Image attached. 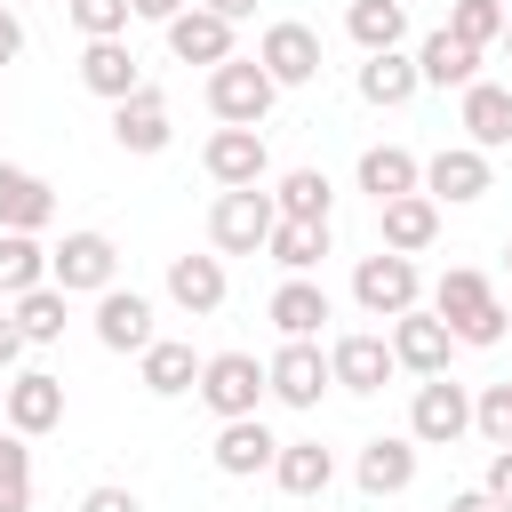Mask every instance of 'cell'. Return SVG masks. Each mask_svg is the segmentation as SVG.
I'll use <instances>...</instances> for the list:
<instances>
[{
  "label": "cell",
  "instance_id": "obj_3",
  "mask_svg": "<svg viewBox=\"0 0 512 512\" xmlns=\"http://www.w3.org/2000/svg\"><path fill=\"white\" fill-rule=\"evenodd\" d=\"M416 296H424L416 256L376 248V256H360V264H352V304H360L368 320H400V312H416Z\"/></svg>",
  "mask_w": 512,
  "mask_h": 512
},
{
  "label": "cell",
  "instance_id": "obj_15",
  "mask_svg": "<svg viewBox=\"0 0 512 512\" xmlns=\"http://www.w3.org/2000/svg\"><path fill=\"white\" fill-rule=\"evenodd\" d=\"M152 336H160V328H152V296H136V288L112 280V288L96 296V344H104V352H144Z\"/></svg>",
  "mask_w": 512,
  "mask_h": 512
},
{
  "label": "cell",
  "instance_id": "obj_49",
  "mask_svg": "<svg viewBox=\"0 0 512 512\" xmlns=\"http://www.w3.org/2000/svg\"><path fill=\"white\" fill-rule=\"evenodd\" d=\"M496 48H504V56H512V24H504V40H496Z\"/></svg>",
  "mask_w": 512,
  "mask_h": 512
},
{
  "label": "cell",
  "instance_id": "obj_43",
  "mask_svg": "<svg viewBox=\"0 0 512 512\" xmlns=\"http://www.w3.org/2000/svg\"><path fill=\"white\" fill-rule=\"evenodd\" d=\"M480 488H488V496H504V504H512V448H496V456H488V480H480Z\"/></svg>",
  "mask_w": 512,
  "mask_h": 512
},
{
  "label": "cell",
  "instance_id": "obj_31",
  "mask_svg": "<svg viewBox=\"0 0 512 512\" xmlns=\"http://www.w3.org/2000/svg\"><path fill=\"white\" fill-rule=\"evenodd\" d=\"M264 256H272L280 272H312V264L328 256V224H304V216H280V224H272V240H264Z\"/></svg>",
  "mask_w": 512,
  "mask_h": 512
},
{
  "label": "cell",
  "instance_id": "obj_24",
  "mask_svg": "<svg viewBox=\"0 0 512 512\" xmlns=\"http://www.w3.org/2000/svg\"><path fill=\"white\" fill-rule=\"evenodd\" d=\"M456 128H464V144H480V152H504V144H512V88H496V80H472V88H464V104H456Z\"/></svg>",
  "mask_w": 512,
  "mask_h": 512
},
{
  "label": "cell",
  "instance_id": "obj_2",
  "mask_svg": "<svg viewBox=\"0 0 512 512\" xmlns=\"http://www.w3.org/2000/svg\"><path fill=\"white\" fill-rule=\"evenodd\" d=\"M272 96H280V80H272L256 56H224V64L208 72V112H216L224 128H264Z\"/></svg>",
  "mask_w": 512,
  "mask_h": 512
},
{
  "label": "cell",
  "instance_id": "obj_25",
  "mask_svg": "<svg viewBox=\"0 0 512 512\" xmlns=\"http://www.w3.org/2000/svg\"><path fill=\"white\" fill-rule=\"evenodd\" d=\"M136 376H144V392H152V400L200 392V352H192V344H176V336H152V344L136 352Z\"/></svg>",
  "mask_w": 512,
  "mask_h": 512
},
{
  "label": "cell",
  "instance_id": "obj_34",
  "mask_svg": "<svg viewBox=\"0 0 512 512\" xmlns=\"http://www.w3.org/2000/svg\"><path fill=\"white\" fill-rule=\"evenodd\" d=\"M272 200H280V216H304V224H328V208H336V184H328L320 168H288V176L272 184Z\"/></svg>",
  "mask_w": 512,
  "mask_h": 512
},
{
  "label": "cell",
  "instance_id": "obj_36",
  "mask_svg": "<svg viewBox=\"0 0 512 512\" xmlns=\"http://www.w3.org/2000/svg\"><path fill=\"white\" fill-rule=\"evenodd\" d=\"M0 512H32V440L0 424Z\"/></svg>",
  "mask_w": 512,
  "mask_h": 512
},
{
  "label": "cell",
  "instance_id": "obj_30",
  "mask_svg": "<svg viewBox=\"0 0 512 512\" xmlns=\"http://www.w3.org/2000/svg\"><path fill=\"white\" fill-rule=\"evenodd\" d=\"M344 32L360 40V56L400 48V40H408V8H400V0H352V8H344Z\"/></svg>",
  "mask_w": 512,
  "mask_h": 512
},
{
  "label": "cell",
  "instance_id": "obj_4",
  "mask_svg": "<svg viewBox=\"0 0 512 512\" xmlns=\"http://www.w3.org/2000/svg\"><path fill=\"white\" fill-rule=\"evenodd\" d=\"M264 376H272L280 408H320V392H336V368H328L320 336H280V352L264 360Z\"/></svg>",
  "mask_w": 512,
  "mask_h": 512
},
{
  "label": "cell",
  "instance_id": "obj_11",
  "mask_svg": "<svg viewBox=\"0 0 512 512\" xmlns=\"http://www.w3.org/2000/svg\"><path fill=\"white\" fill-rule=\"evenodd\" d=\"M448 352H456V328L440 320V312H400L392 320V360L408 368V376H448Z\"/></svg>",
  "mask_w": 512,
  "mask_h": 512
},
{
  "label": "cell",
  "instance_id": "obj_9",
  "mask_svg": "<svg viewBox=\"0 0 512 512\" xmlns=\"http://www.w3.org/2000/svg\"><path fill=\"white\" fill-rule=\"evenodd\" d=\"M328 368H336V392H360V400H368V392H384V384H392V368H400V360H392V336L352 328V336H336V344H328Z\"/></svg>",
  "mask_w": 512,
  "mask_h": 512
},
{
  "label": "cell",
  "instance_id": "obj_10",
  "mask_svg": "<svg viewBox=\"0 0 512 512\" xmlns=\"http://www.w3.org/2000/svg\"><path fill=\"white\" fill-rule=\"evenodd\" d=\"M256 64H264L280 88H304V80H320V32H312V24H296V16H280V24H264Z\"/></svg>",
  "mask_w": 512,
  "mask_h": 512
},
{
  "label": "cell",
  "instance_id": "obj_47",
  "mask_svg": "<svg viewBox=\"0 0 512 512\" xmlns=\"http://www.w3.org/2000/svg\"><path fill=\"white\" fill-rule=\"evenodd\" d=\"M200 8H216V16H232V24H240V16H256V0H200Z\"/></svg>",
  "mask_w": 512,
  "mask_h": 512
},
{
  "label": "cell",
  "instance_id": "obj_44",
  "mask_svg": "<svg viewBox=\"0 0 512 512\" xmlns=\"http://www.w3.org/2000/svg\"><path fill=\"white\" fill-rule=\"evenodd\" d=\"M16 56H24V16L0 8V64H16Z\"/></svg>",
  "mask_w": 512,
  "mask_h": 512
},
{
  "label": "cell",
  "instance_id": "obj_16",
  "mask_svg": "<svg viewBox=\"0 0 512 512\" xmlns=\"http://www.w3.org/2000/svg\"><path fill=\"white\" fill-rule=\"evenodd\" d=\"M8 424H16L24 440L56 432V424H64V376H48V368H16V376H8Z\"/></svg>",
  "mask_w": 512,
  "mask_h": 512
},
{
  "label": "cell",
  "instance_id": "obj_27",
  "mask_svg": "<svg viewBox=\"0 0 512 512\" xmlns=\"http://www.w3.org/2000/svg\"><path fill=\"white\" fill-rule=\"evenodd\" d=\"M272 480H280L296 504H312V496H328V480H336V448H320V440H280Z\"/></svg>",
  "mask_w": 512,
  "mask_h": 512
},
{
  "label": "cell",
  "instance_id": "obj_33",
  "mask_svg": "<svg viewBox=\"0 0 512 512\" xmlns=\"http://www.w3.org/2000/svg\"><path fill=\"white\" fill-rule=\"evenodd\" d=\"M8 312H16V328H24L32 344H56V336H64V320H72V296H64L56 280H40V288H24Z\"/></svg>",
  "mask_w": 512,
  "mask_h": 512
},
{
  "label": "cell",
  "instance_id": "obj_37",
  "mask_svg": "<svg viewBox=\"0 0 512 512\" xmlns=\"http://www.w3.org/2000/svg\"><path fill=\"white\" fill-rule=\"evenodd\" d=\"M504 24H512V8H504V0H456V8H448V32H456V40H472V48H496V40H504Z\"/></svg>",
  "mask_w": 512,
  "mask_h": 512
},
{
  "label": "cell",
  "instance_id": "obj_26",
  "mask_svg": "<svg viewBox=\"0 0 512 512\" xmlns=\"http://www.w3.org/2000/svg\"><path fill=\"white\" fill-rule=\"evenodd\" d=\"M480 56H488V48H472V40H456V32L440 24V32L416 48V72H424V88H456V96H464V88L480 80Z\"/></svg>",
  "mask_w": 512,
  "mask_h": 512
},
{
  "label": "cell",
  "instance_id": "obj_39",
  "mask_svg": "<svg viewBox=\"0 0 512 512\" xmlns=\"http://www.w3.org/2000/svg\"><path fill=\"white\" fill-rule=\"evenodd\" d=\"M472 432H480L488 448H512V384H488V392L472 400Z\"/></svg>",
  "mask_w": 512,
  "mask_h": 512
},
{
  "label": "cell",
  "instance_id": "obj_5",
  "mask_svg": "<svg viewBox=\"0 0 512 512\" xmlns=\"http://www.w3.org/2000/svg\"><path fill=\"white\" fill-rule=\"evenodd\" d=\"M200 400H208L216 416H256V408L272 400V376H264L256 352H208V360H200Z\"/></svg>",
  "mask_w": 512,
  "mask_h": 512
},
{
  "label": "cell",
  "instance_id": "obj_28",
  "mask_svg": "<svg viewBox=\"0 0 512 512\" xmlns=\"http://www.w3.org/2000/svg\"><path fill=\"white\" fill-rule=\"evenodd\" d=\"M416 88H424V72H416V56H400V48H376V56L360 64V104H376V112H400Z\"/></svg>",
  "mask_w": 512,
  "mask_h": 512
},
{
  "label": "cell",
  "instance_id": "obj_52",
  "mask_svg": "<svg viewBox=\"0 0 512 512\" xmlns=\"http://www.w3.org/2000/svg\"><path fill=\"white\" fill-rule=\"evenodd\" d=\"M56 8H64V0H56Z\"/></svg>",
  "mask_w": 512,
  "mask_h": 512
},
{
  "label": "cell",
  "instance_id": "obj_21",
  "mask_svg": "<svg viewBox=\"0 0 512 512\" xmlns=\"http://www.w3.org/2000/svg\"><path fill=\"white\" fill-rule=\"evenodd\" d=\"M80 88H88V96H104V104L136 96V88H144L136 48H128V40H88V48H80Z\"/></svg>",
  "mask_w": 512,
  "mask_h": 512
},
{
  "label": "cell",
  "instance_id": "obj_17",
  "mask_svg": "<svg viewBox=\"0 0 512 512\" xmlns=\"http://www.w3.org/2000/svg\"><path fill=\"white\" fill-rule=\"evenodd\" d=\"M56 224V184L0 160V232H48Z\"/></svg>",
  "mask_w": 512,
  "mask_h": 512
},
{
  "label": "cell",
  "instance_id": "obj_23",
  "mask_svg": "<svg viewBox=\"0 0 512 512\" xmlns=\"http://www.w3.org/2000/svg\"><path fill=\"white\" fill-rule=\"evenodd\" d=\"M224 256H168V304L176 312H192V320H208V312H224Z\"/></svg>",
  "mask_w": 512,
  "mask_h": 512
},
{
  "label": "cell",
  "instance_id": "obj_1",
  "mask_svg": "<svg viewBox=\"0 0 512 512\" xmlns=\"http://www.w3.org/2000/svg\"><path fill=\"white\" fill-rule=\"evenodd\" d=\"M272 224H280V200H272L264 184H232V192H216V208H208L216 256H256V248L272 240Z\"/></svg>",
  "mask_w": 512,
  "mask_h": 512
},
{
  "label": "cell",
  "instance_id": "obj_19",
  "mask_svg": "<svg viewBox=\"0 0 512 512\" xmlns=\"http://www.w3.org/2000/svg\"><path fill=\"white\" fill-rule=\"evenodd\" d=\"M216 472L224 480H256V472H272V456H280V440L264 432V416H224V432H216Z\"/></svg>",
  "mask_w": 512,
  "mask_h": 512
},
{
  "label": "cell",
  "instance_id": "obj_45",
  "mask_svg": "<svg viewBox=\"0 0 512 512\" xmlns=\"http://www.w3.org/2000/svg\"><path fill=\"white\" fill-rule=\"evenodd\" d=\"M448 512H512V504L488 496V488H464V496H448Z\"/></svg>",
  "mask_w": 512,
  "mask_h": 512
},
{
  "label": "cell",
  "instance_id": "obj_32",
  "mask_svg": "<svg viewBox=\"0 0 512 512\" xmlns=\"http://www.w3.org/2000/svg\"><path fill=\"white\" fill-rule=\"evenodd\" d=\"M480 304H496V288H488V272H472V264H448L440 272V288H432V312L448 320V328H464Z\"/></svg>",
  "mask_w": 512,
  "mask_h": 512
},
{
  "label": "cell",
  "instance_id": "obj_8",
  "mask_svg": "<svg viewBox=\"0 0 512 512\" xmlns=\"http://www.w3.org/2000/svg\"><path fill=\"white\" fill-rule=\"evenodd\" d=\"M488 184H496V168H488V152H480V144H440V152L424 160V192H432V200H448V208L488 200Z\"/></svg>",
  "mask_w": 512,
  "mask_h": 512
},
{
  "label": "cell",
  "instance_id": "obj_42",
  "mask_svg": "<svg viewBox=\"0 0 512 512\" xmlns=\"http://www.w3.org/2000/svg\"><path fill=\"white\" fill-rule=\"evenodd\" d=\"M80 512H144V504H136V488H112V480H104V488L80 496Z\"/></svg>",
  "mask_w": 512,
  "mask_h": 512
},
{
  "label": "cell",
  "instance_id": "obj_46",
  "mask_svg": "<svg viewBox=\"0 0 512 512\" xmlns=\"http://www.w3.org/2000/svg\"><path fill=\"white\" fill-rule=\"evenodd\" d=\"M128 8H136V16H144V24H168V16H184V8H192V0H128Z\"/></svg>",
  "mask_w": 512,
  "mask_h": 512
},
{
  "label": "cell",
  "instance_id": "obj_41",
  "mask_svg": "<svg viewBox=\"0 0 512 512\" xmlns=\"http://www.w3.org/2000/svg\"><path fill=\"white\" fill-rule=\"evenodd\" d=\"M32 352V336L16 328V312H0V376H16V360Z\"/></svg>",
  "mask_w": 512,
  "mask_h": 512
},
{
  "label": "cell",
  "instance_id": "obj_50",
  "mask_svg": "<svg viewBox=\"0 0 512 512\" xmlns=\"http://www.w3.org/2000/svg\"><path fill=\"white\" fill-rule=\"evenodd\" d=\"M504 280H512V240H504Z\"/></svg>",
  "mask_w": 512,
  "mask_h": 512
},
{
  "label": "cell",
  "instance_id": "obj_38",
  "mask_svg": "<svg viewBox=\"0 0 512 512\" xmlns=\"http://www.w3.org/2000/svg\"><path fill=\"white\" fill-rule=\"evenodd\" d=\"M64 16L80 24V40H120L136 8H128V0H64Z\"/></svg>",
  "mask_w": 512,
  "mask_h": 512
},
{
  "label": "cell",
  "instance_id": "obj_12",
  "mask_svg": "<svg viewBox=\"0 0 512 512\" xmlns=\"http://www.w3.org/2000/svg\"><path fill=\"white\" fill-rule=\"evenodd\" d=\"M160 32H168V56H176V64H208V72H216V64L232 56V16H216V8H200V0H192L184 16H168Z\"/></svg>",
  "mask_w": 512,
  "mask_h": 512
},
{
  "label": "cell",
  "instance_id": "obj_20",
  "mask_svg": "<svg viewBox=\"0 0 512 512\" xmlns=\"http://www.w3.org/2000/svg\"><path fill=\"white\" fill-rule=\"evenodd\" d=\"M352 480H360V496H400V488L416 480V432H376V440L360 448Z\"/></svg>",
  "mask_w": 512,
  "mask_h": 512
},
{
  "label": "cell",
  "instance_id": "obj_13",
  "mask_svg": "<svg viewBox=\"0 0 512 512\" xmlns=\"http://www.w3.org/2000/svg\"><path fill=\"white\" fill-rule=\"evenodd\" d=\"M168 136H176V120H168V96H160L152 80L112 104V144H120V152H168Z\"/></svg>",
  "mask_w": 512,
  "mask_h": 512
},
{
  "label": "cell",
  "instance_id": "obj_29",
  "mask_svg": "<svg viewBox=\"0 0 512 512\" xmlns=\"http://www.w3.org/2000/svg\"><path fill=\"white\" fill-rule=\"evenodd\" d=\"M360 192H368V200L424 192V160H416L408 144H368V152H360Z\"/></svg>",
  "mask_w": 512,
  "mask_h": 512
},
{
  "label": "cell",
  "instance_id": "obj_7",
  "mask_svg": "<svg viewBox=\"0 0 512 512\" xmlns=\"http://www.w3.org/2000/svg\"><path fill=\"white\" fill-rule=\"evenodd\" d=\"M48 280H56L64 296H104V288L120 280V248H112L104 232H64V240L48 248Z\"/></svg>",
  "mask_w": 512,
  "mask_h": 512
},
{
  "label": "cell",
  "instance_id": "obj_14",
  "mask_svg": "<svg viewBox=\"0 0 512 512\" xmlns=\"http://www.w3.org/2000/svg\"><path fill=\"white\" fill-rule=\"evenodd\" d=\"M200 168L232 192V184H264V168H272V152H264V128H216L208 144H200Z\"/></svg>",
  "mask_w": 512,
  "mask_h": 512
},
{
  "label": "cell",
  "instance_id": "obj_6",
  "mask_svg": "<svg viewBox=\"0 0 512 512\" xmlns=\"http://www.w3.org/2000/svg\"><path fill=\"white\" fill-rule=\"evenodd\" d=\"M408 432H416V448H456V440L472 432V392H464L456 376H416Z\"/></svg>",
  "mask_w": 512,
  "mask_h": 512
},
{
  "label": "cell",
  "instance_id": "obj_40",
  "mask_svg": "<svg viewBox=\"0 0 512 512\" xmlns=\"http://www.w3.org/2000/svg\"><path fill=\"white\" fill-rule=\"evenodd\" d=\"M504 328H512V312H504V296L496 304H480L464 328H456V344H472V352H488V344H504Z\"/></svg>",
  "mask_w": 512,
  "mask_h": 512
},
{
  "label": "cell",
  "instance_id": "obj_18",
  "mask_svg": "<svg viewBox=\"0 0 512 512\" xmlns=\"http://www.w3.org/2000/svg\"><path fill=\"white\" fill-rule=\"evenodd\" d=\"M264 320H272L280 336H320V328L336 320V304H328V288H320L312 272H288V280L272 288V304H264Z\"/></svg>",
  "mask_w": 512,
  "mask_h": 512
},
{
  "label": "cell",
  "instance_id": "obj_48",
  "mask_svg": "<svg viewBox=\"0 0 512 512\" xmlns=\"http://www.w3.org/2000/svg\"><path fill=\"white\" fill-rule=\"evenodd\" d=\"M0 424H8V384H0Z\"/></svg>",
  "mask_w": 512,
  "mask_h": 512
},
{
  "label": "cell",
  "instance_id": "obj_35",
  "mask_svg": "<svg viewBox=\"0 0 512 512\" xmlns=\"http://www.w3.org/2000/svg\"><path fill=\"white\" fill-rule=\"evenodd\" d=\"M48 280V248L40 232H0V296H24Z\"/></svg>",
  "mask_w": 512,
  "mask_h": 512
},
{
  "label": "cell",
  "instance_id": "obj_22",
  "mask_svg": "<svg viewBox=\"0 0 512 512\" xmlns=\"http://www.w3.org/2000/svg\"><path fill=\"white\" fill-rule=\"evenodd\" d=\"M376 224H384V248H400V256H424V248L440 240V200H432V192L376 200Z\"/></svg>",
  "mask_w": 512,
  "mask_h": 512
},
{
  "label": "cell",
  "instance_id": "obj_51",
  "mask_svg": "<svg viewBox=\"0 0 512 512\" xmlns=\"http://www.w3.org/2000/svg\"><path fill=\"white\" fill-rule=\"evenodd\" d=\"M0 112H8V104H0Z\"/></svg>",
  "mask_w": 512,
  "mask_h": 512
}]
</instances>
